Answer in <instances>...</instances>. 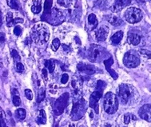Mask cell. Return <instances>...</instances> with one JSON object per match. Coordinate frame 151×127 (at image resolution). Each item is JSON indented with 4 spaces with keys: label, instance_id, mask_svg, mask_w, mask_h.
Returning <instances> with one entry per match:
<instances>
[{
    "label": "cell",
    "instance_id": "6da1fadb",
    "mask_svg": "<svg viewBox=\"0 0 151 127\" xmlns=\"http://www.w3.org/2000/svg\"><path fill=\"white\" fill-rule=\"evenodd\" d=\"M118 97L124 105H134L139 98V93L134 86L129 84H121L118 87Z\"/></svg>",
    "mask_w": 151,
    "mask_h": 127
},
{
    "label": "cell",
    "instance_id": "7a4b0ae2",
    "mask_svg": "<svg viewBox=\"0 0 151 127\" xmlns=\"http://www.w3.org/2000/svg\"><path fill=\"white\" fill-rule=\"evenodd\" d=\"M31 39L37 44H45L50 39V31L47 26L39 23L33 27L31 30Z\"/></svg>",
    "mask_w": 151,
    "mask_h": 127
},
{
    "label": "cell",
    "instance_id": "3957f363",
    "mask_svg": "<svg viewBox=\"0 0 151 127\" xmlns=\"http://www.w3.org/2000/svg\"><path fill=\"white\" fill-rule=\"evenodd\" d=\"M109 56L106 50L99 45L91 44L87 50V58L91 62H100Z\"/></svg>",
    "mask_w": 151,
    "mask_h": 127
},
{
    "label": "cell",
    "instance_id": "277c9868",
    "mask_svg": "<svg viewBox=\"0 0 151 127\" xmlns=\"http://www.w3.org/2000/svg\"><path fill=\"white\" fill-rule=\"evenodd\" d=\"M87 107V102L83 98H80L74 102L70 113L72 121H78L82 118L86 113Z\"/></svg>",
    "mask_w": 151,
    "mask_h": 127
},
{
    "label": "cell",
    "instance_id": "5b68a950",
    "mask_svg": "<svg viewBox=\"0 0 151 127\" xmlns=\"http://www.w3.org/2000/svg\"><path fill=\"white\" fill-rule=\"evenodd\" d=\"M103 106L104 110L109 114L116 113L118 109V100L115 94L111 92H108L105 94Z\"/></svg>",
    "mask_w": 151,
    "mask_h": 127
},
{
    "label": "cell",
    "instance_id": "8992f818",
    "mask_svg": "<svg viewBox=\"0 0 151 127\" xmlns=\"http://www.w3.org/2000/svg\"><path fill=\"white\" fill-rule=\"evenodd\" d=\"M126 21L131 24H134L139 22L143 18L142 11L140 9L136 7H130L128 8L124 14Z\"/></svg>",
    "mask_w": 151,
    "mask_h": 127
},
{
    "label": "cell",
    "instance_id": "52a82bcc",
    "mask_svg": "<svg viewBox=\"0 0 151 127\" xmlns=\"http://www.w3.org/2000/svg\"><path fill=\"white\" fill-rule=\"evenodd\" d=\"M123 63L128 68H135L140 64L138 53L135 50H129L124 55Z\"/></svg>",
    "mask_w": 151,
    "mask_h": 127
},
{
    "label": "cell",
    "instance_id": "ba28073f",
    "mask_svg": "<svg viewBox=\"0 0 151 127\" xmlns=\"http://www.w3.org/2000/svg\"><path fill=\"white\" fill-rule=\"evenodd\" d=\"M65 19L66 17L63 11L57 8H51V11L45 21H47L52 25H59L65 21Z\"/></svg>",
    "mask_w": 151,
    "mask_h": 127
},
{
    "label": "cell",
    "instance_id": "9c48e42d",
    "mask_svg": "<svg viewBox=\"0 0 151 127\" xmlns=\"http://www.w3.org/2000/svg\"><path fill=\"white\" fill-rule=\"evenodd\" d=\"M69 97L70 95L68 93H64L55 101V105H54V113L55 115L58 116L63 113V111L65 110V109L68 105Z\"/></svg>",
    "mask_w": 151,
    "mask_h": 127
},
{
    "label": "cell",
    "instance_id": "30bf717a",
    "mask_svg": "<svg viewBox=\"0 0 151 127\" xmlns=\"http://www.w3.org/2000/svg\"><path fill=\"white\" fill-rule=\"evenodd\" d=\"M102 94H103V92L99 91V90H95V91H93L90 97V103H89L90 106L95 111L96 113H99V101L102 97Z\"/></svg>",
    "mask_w": 151,
    "mask_h": 127
},
{
    "label": "cell",
    "instance_id": "8fae6325",
    "mask_svg": "<svg viewBox=\"0 0 151 127\" xmlns=\"http://www.w3.org/2000/svg\"><path fill=\"white\" fill-rule=\"evenodd\" d=\"M138 114L141 118L146 120V122H151V105L150 104H146L142 105L138 110Z\"/></svg>",
    "mask_w": 151,
    "mask_h": 127
},
{
    "label": "cell",
    "instance_id": "7c38bea8",
    "mask_svg": "<svg viewBox=\"0 0 151 127\" xmlns=\"http://www.w3.org/2000/svg\"><path fill=\"white\" fill-rule=\"evenodd\" d=\"M77 68L78 71L85 73L86 75H93L97 71V68L95 66L86 63H83V62L78 64Z\"/></svg>",
    "mask_w": 151,
    "mask_h": 127
},
{
    "label": "cell",
    "instance_id": "4fadbf2b",
    "mask_svg": "<svg viewBox=\"0 0 151 127\" xmlns=\"http://www.w3.org/2000/svg\"><path fill=\"white\" fill-rule=\"evenodd\" d=\"M109 34V28L106 26H102L95 31V36L98 41L104 42Z\"/></svg>",
    "mask_w": 151,
    "mask_h": 127
},
{
    "label": "cell",
    "instance_id": "5bb4252c",
    "mask_svg": "<svg viewBox=\"0 0 151 127\" xmlns=\"http://www.w3.org/2000/svg\"><path fill=\"white\" fill-rule=\"evenodd\" d=\"M131 3V0H114V3L111 7L113 12H118L122 11L125 6H129Z\"/></svg>",
    "mask_w": 151,
    "mask_h": 127
},
{
    "label": "cell",
    "instance_id": "9a60e30c",
    "mask_svg": "<svg viewBox=\"0 0 151 127\" xmlns=\"http://www.w3.org/2000/svg\"><path fill=\"white\" fill-rule=\"evenodd\" d=\"M114 63V59L112 58H108V59H105L104 60V64L105 66H106V69L109 72V74L110 75V76L114 78V79H117L118 77V75L116 73L114 70L111 69V66Z\"/></svg>",
    "mask_w": 151,
    "mask_h": 127
},
{
    "label": "cell",
    "instance_id": "2e32d148",
    "mask_svg": "<svg viewBox=\"0 0 151 127\" xmlns=\"http://www.w3.org/2000/svg\"><path fill=\"white\" fill-rule=\"evenodd\" d=\"M6 25L8 27H11L12 26L15 25L17 23H22L23 22V19L21 18H17L14 19L13 14L11 12H8L6 17Z\"/></svg>",
    "mask_w": 151,
    "mask_h": 127
},
{
    "label": "cell",
    "instance_id": "e0dca14e",
    "mask_svg": "<svg viewBox=\"0 0 151 127\" xmlns=\"http://www.w3.org/2000/svg\"><path fill=\"white\" fill-rule=\"evenodd\" d=\"M88 28L90 31H92L93 29H95L98 26V19H97L96 15L94 14H89L88 16Z\"/></svg>",
    "mask_w": 151,
    "mask_h": 127
},
{
    "label": "cell",
    "instance_id": "ac0fdd59",
    "mask_svg": "<svg viewBox=\"0 0 151 127\" xmlns=\"http://www.w3.org/2000/svg\"><path fill=\"white\" fill-rule=\"evenodd\" d=\"M141 41L140 35H138L137 34H129L128 38H127V42L129 44L134 45V46H137L139 44V42Z\"/></svg>",
    "mask_w": 151,
    "mask_h": 127
},
{
    "label": "cell",
    "instance_id": "d6986e66",
    "mask_svg": "<svg viewBox=\"0 0 151 127\" xmlns=\"http://www.w3.org/2000/svg\"><path fill=\"white\" fill-rule=\"evenodd\" d=\"M123 38V32L122 31H118V32H116L114 35H112L111 37V43L113 45H114V46H117L118 45L120 42H121L122 39Z\"/></svg>",
    "mask_w": 151,
    "mask_h": 127
},
{
    "label": "cell",
    "instance_id": "ffe728a7",
    "mask_svg": "<svg viewBox=\"0 0 151 127\" xmlns=\"http://www.w3.org/2000/svg\"><path fill=\"white\" fill-rule=\"evenodd\" d=\"M108 22H110L111 25L114 26V27H118L122 24L123 21L122 20L120 17L116 16V15H110L108 18Z\"/></svg>",
    "mask_w": 151,
    "mask_h": 127
},
{
    "label": "cell",
    "instance_id": "44dd1931",
    "mask_svg": "<svg viewBox=\"0 0 151 127\" xmlns=\"http://www.w3.org/2000/svg\"><path fill=\"white\" fill-rule=\"evenodd\" d=\"M42 11V0H34L33 5L31 6V11L34 14H39Z\"/></svg>",
    "mask_w": 151,
    "mask_h": 127
},
{
    "label": "cell",
    "instance_id": "7402d4cb",
    "mask_svg": "<svg viewBox=\"0 0 151 127\" xmlns=\"http://www.w3.org/2000/svg\"><path fill=\"white\" fill-rule=\"evenodd\" d=\"M36 122L39 125H45L47 123V114L43 110L39 111V115L36 118Z\"/></svg>",
    "mask_w": 151,
    "mask_h": 127
},
{
    "label": "cell",
    "instance_id": "603a6c76",
    "mask_svg": "<svg viewBox=\"0 0 151 127\" xmlns=\"http://www.w3.org/2000/svg\"><path fill=\"white\" fill-rule=\"evenodd\" d=\"M78 0H58V3L63 7H71L77 3Z\"/></svg>",
    "mask_w": 151,
    "mask_h": 127
},
{
    "label": "cell",
    "instance_id": "cb8c5ba5",
    "mask_svg": "<svg viewBox=\"0 0 151 127\" xmlns=\"http://www.w3.org/2000/svg\"><path fill=\"white\" fill-rule=\"evenodd\" d=\"M45 66L50 73H53L55 68V62L54 60H47L45 62Z\"/></svg>",
    "mask_w": 151,
    "mask_h": 127
},
{
    "label": "cell",
    "instance_id": "d4e9b609",
    "mask_svg": "<svg viewBox=\"0 0 151 127\" xmlns=\"http://www.w3.org/2000/svg\"><path fill=\"white\" fill-rule=\"evenodd\" d=\"M15 115L19 120H24L25 118H26V115H27V113H26V110L24 109L20 108V109H18L15 111Z\"/></svg>",
    "mask_w": 151,
    "mask_h": 127
},
{
    "label": "cell",
    "instance_id": "484cf974",
    "mask_svg": "<svg viewBox=\"0 0 151 127\" xmlns=\"http://www.w3.org/2000/svg\"><path fill=\"white\" fill-rule=\"evenodd\" d=\"M6 3L11 8L14 9V10L19 9V3L17 0H6Z\"/></svg>",
    "mask_w": 151,
    "mask_h": 127
},
{
    "label": "cell",
    "instance_id": "4316f807",
    "mask_svg": "<svg viewBox=\"0 0 151 127\" xmlns=\"http://www.w3.org/2000/svg\"><path fill=\"white\" fill-rule=\"evenodd\" d=\"M106 84L105 82H103V81L102 80H99L98 81V83H97V86L95 90H99V91L103 92L104 91L105 88H106Z\"/></svg>",
    "mask_w": 151,
    "mask_h": 127
},
{
    "label": "cell",
    "instance_id": "83f0119b",
    "mask_svg": "<svg viewBox=\"0 0 151 127\" xmlns=\"http://www.w3.org/2000/svg\"><path fill=\"white\" fill-rule=\"evenodd\" d=\"M45 96H46V92H45V90L43 88H41L39 90V94H38V98H37V102L38 103H40L41 102H42L45 98Z\"/></svg>",
    "mask_w": 151,
    "mask_h": 127
},
{
    "label": "cell",
    "instance_id": "f1b7e54d",
    "mask_svg": "<svg viewBox=\"0 0 151 127\" xmlns=\"http://www.w3.org/2000/svg\"><path fill=\"white\" fill-rule=\"evenodd\" d=\"M61 45L60 40L58 39H55L53 40L52 42V46H51V48H52V50L54 51H56V50H58V49L59 48Z\"/></svg>",
    "mask_w": 151,
    "mask_h": 127
},
{
    "label": "cell",
    "instance_id": "f546056e",
    "mask_svg": "<svg viewBox=\"0 0 151 127\" xmlns=\"http://www.w3.org/2000/svg\"><path fill=\"white\" fill-rule=\"evenodd\" d=\"M11 57L13 58V59H14L15 62H19L21 60L19 54L18 53V51H17L16 50H11Z\"/></svg>",
    "mask_w": 151,
    "mask_h": 127
},
{
    "label": "cell",
    "instance_id": "4dcf8cb0",
    "mask_svg": "<svg viewBox=\"0 0 151 127\" xmlns=\"http://www.w3.org/2000/svg\"><path fill=\"white\" fill-rule=\"evenodd\" d=\"M132 118H134V120H136V118H134V114H130V113H126L124 115V123L126 125L129 124L130 120Z\"/></svg>",
    "mask_w": 151,
    "mask_h": 127
},
{
    "label": "cell",
    "instance_id": "1f68e13d",
    "mask_svg": "<svg viewBox=\"0 0 151 127\" xmlns=\"http://www.w3.org/2000/svg\"><path fill=\"white\" fill-rule=\"evenodd\" d=\"M12 102H13V104L15 106H19L21 105V99H20L19 95V94H14V95H13Z\"/></svg>",
    "mask_w": 151,
    "mask_h": 127
},
{
    "label": "cell",
    "instance_id": "d6a6232c",
    "mask_svg": "<svg viewBox=\"0 0 151 127\" xmlns=\"http://www.w3.org/2000/svg\"><path fill=\"white\" fill-rule=\"evenodd\" d=\"M22 33V29L19 26H15L14 29V34L16 36H20Z\"/></svg>",
    "mask_w": 151,
    "mask_h": 127
},
{
    "label": "cell",
    "instance_id": "836d02e7",
    "mask_svg": "<svg viewBox=\"0 0 151 127\" xmlns=\"http://www.w3.org/2000/svg\"><path fill=\"white\" fill-rule=\"evenodd\" d=\"M25 95L27 97V98L28 100H32L33 99V93L32 91L29 90V89H27V90H25Z\"/></svg>",
    "mask_w": 151,
    "mask_h": 127
},
{
    "label": "cell",
    "instance_id": "e575fe53",
    "mask_svg": "<svg viewBox=\"0 0 151 127\" xmlns=\"http://www.w3.org/2000/svg\"><path fill=\"white\" fill-rule=\"evenodd\" d=\"M141 55H142L143 56H145L146 58H147L148 59H150L151 57V52L148 50H140Z\"/></svg>",
    "mask_w": 151,
    "mask_h": 127
},
{
    "label": "cell",
    "instance_id": "d590c367",
    "mask_svg": "<svg viewBox=\"0 0 151 127\" xmlns=\"http://www.w3.org/2000/svg\"><path fill=\"white\" fill-rule=\"evenodd\" d=\"M16 70L17 71L19 72V73H22V72L24 71V66H23V64H22L21 62H17L16 64Z\"/></svg>",
    "mask_w": 151,
    "mask_h": 127
},
{
    "label": "cell",
    "instance_id": "8d00e7d4",
    "mask_svg": "<svg viewBox=\"0 0 151 127\" xmlns=\"http://www.w3.org/2000/svg\"><path fill=\"white\" fill-rule=\"evenodd\" d=\"M69 80V75L67 74H63V76H62V78H61V83L63 84H66Z\"/></svg>",
    "mask_w": 151,
    "mask_h": 127
},
{
    "label": "cell",
    "instance_id": "74e56055",
    "mask_svg": "<svg viewBox=\"0 0 151 127\" xmlns=\"http://www.w3.org/2000/svg\"><path fill=\"white\" fill-rule=\"evenodd\" d=\"M0 127H8L6 123L5 118H0Z\"/></svg>",
    "mask_w": 151,
    "mask_h": 127
},
{
    "label": "cell",
    "instance_id": "f35d334b",
    "mask_svg": "<svg viewBox=\"0 0 151 127\" xmlns=\"http://www.w3.org/2000/svg\"><path fill=\"white\" fill-rule=\"evenodd\" d=\"M5 42V34L3 33H0V42Z\"/></svg>",
    "mask_w": 151,
    "mask_h": 127
},
{
    "label": "cell",
    "instance_id": "ab89813d",
    "mask_svg": "<svg viewBox=\"0 0 151 127\" xmlns=\"http://www.w3.org/2000/svg\"><path fill=\"white\" fill-rule=\"evenodd\" d=\"M5 113H4V111L2 108L0 107V118H5Z\"/></svg>",
    "mask_w": 151,
    "mask_h": 127
},
{
    "label": "cell",
    "instance_id": "60d3db41",
    "mask_svg": "<svg viewBox=\"0 0 151 127\" xmlns=\"http://www.w3.org/2000/svg\"><path fill=\"white\" fill-rule=\"evenodd\" d=\"M42 75H43L44 78H45V79H47V69L42 70Z\"/></svg>",
    "mask_w": 151,
    "mask_h": 127
},
{
    "label": "cell",
    "instance_id": "b9f144b4",
    "mask_svg": "<svg viewBox=\"0 0 151 127\" xmlns=\"http://www.w3.org/2000/svg\"><path fill=\"white\" fill-rule=\"evenodd\" d=\"M3 25V15H2V12L0 11V27Z\"/></svg>",
    "mask_w": 151,
    "mask_h": 127
},
{
    "label": "cell",
    "instance_id": "7bdbcfd3",
    "mask_svg": "<svg viewBox=\"0 0 151 127\" xmlns=\"http://www.w3.org/2000/svg\"><path fill=\"white\" fill-rule=\"evenodd\" d=\"M69 127H75V126H74V124H70V126H69Z\"/></svg>",
    "mask_w": 151,
    "mask_h": 127
}]
</instances>
